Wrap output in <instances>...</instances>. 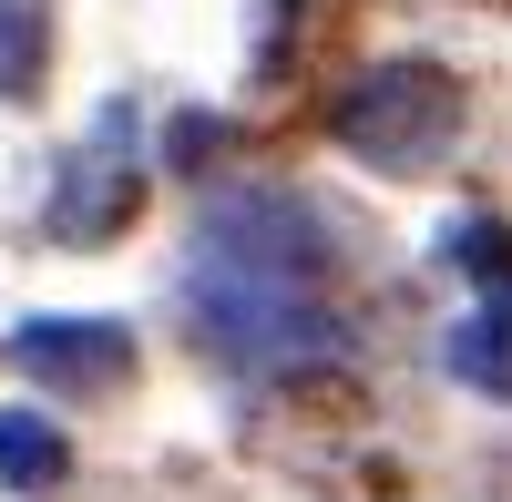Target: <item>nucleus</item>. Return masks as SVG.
<instances>
[{"label":"nucleus","mask_w":512,"mask_h":502,"mask_svg":"<svg viewBox=\"0 0 512 502\" xmlns=\"http://www.w3.org/2000/svg\"><path fill=\"white\" fill-rule=\"evenodd\" d=\"M185 308L195 339L236 359V369H297L338 349V318L318 298V226L287 195H226L195 226V267H185Z\"/></svg>","instance_id":"1"},{"label":"nucleus","mask_w":512,"mask_h":502,"mask_svg":"<svg viewBox=\"0 0 512 502\" xmlns=\"http://www.w3.org/2000/svg\"><path fill=\"white\" fill-rule=\"evenodd\" d=\"M328 123H338V144L369 154V164H431L451 144V123H461V93L431 62H379V72H359L349 93H338Z\"/></svg>","instance_id":"2"},{"label":"nucleus","mask_w":512,"mask_h":502,"mask_svg":"<svg viewBox=\"0 0 512 502\" xmlns=\"http://www.w3.org/2000/svg\"><path fill=\"white\" fill-rule=\"evenodd\" d=\"M134 195H144V175H134V103H103V123L72 144L62 185L41 195V226L72 236V246H93V236H113L123 216H134Z\"/></svg>","instance_id":"3"},{"label":"nucleus","mask_w":512,"mask_h":502,"mask_svg":"<svg viewBox=\"0 0 512 502\" xmlns=\"http://www.w3.org/2000/svg\"><path fill=\"white\" fill-rule=\"evenodd\" d=\"M11 369L41 390H113L123 369H134V339H123L113 318H21L11 339Z\"/></svg>","instance_id":"4"},{"label":"nucleus","mask_w":512,"mask_h":502,"mask_svg":"<svg viewBox=\"0 0 512 502\" xmlns=\"http://www.w3.org/2000/svg\"><path fill=\"white\" fill-rule=\"evenodd\" d=\"M441 369H451V380H472V390H492V400H512V287L482 298L472 318H451Z\"/></svg>","instance_id":"5"},{"label":"nucleus","mask_w":512,"mask_h":502,"mask_svg":"<svg viewBox=\"0 0 512 502\" xmlns=\"http://www.w3.org/2000/svg\"><path fill=\"white\" fill-rule=\"evenodd\" d=\"M72 472V441L41 421V410H0V482L11 492H52Z\"/></svg>","instance_id":"6"},{"label":"nucleus","mask_w":512,"mask_h":502,"mask_svg":"<svg viewBox=\"0 0 512 502\" xmlns=\"http://www.w3.org/2000/svg\"><path fill=\"white\" fill-rule=\"evenodd\" d=\"M41 41H52V0H0V93H31L41 82Z\"/></svg>","instance_id":"7"},{"label":"nucleus","mask_w":512,"mask_h":502,"mask_svg":"<svg viewBox=\"0 0 512 502\" xmlns=\"http://www.w3.org/2000/svg\"><path fill=\"white\" fill-rule=\"evenodd\" d=\"M216 144H226V123H205V113H185V123H175V164H205Z\"/></svg>","instance_id":"8"}]
</instances>
